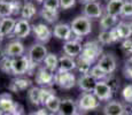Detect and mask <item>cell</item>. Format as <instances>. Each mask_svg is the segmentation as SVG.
I'll return each instance as SVG.
<instances>
[{
	"label": "cell",
	"instance_id": "e575fe53",
	"mask_svg": "<svg viewBox=\"0 0 132 115\" xmlns=\"http://www.w3.org/2000/svg\"><path fill=\"white\" fill-rule=\"evenodd\" d=\"M12 58L5 57L0 61V70L5 74H9V75H13V70H12Z\"/></svg>",
	"mask_w": 132,
	"mask_h": 115
},
{
	"label": "cell",
	"instance_id": "ac0fdd59",
	"mask_svg": "<svg viewBox=\"0 0 132 115\" xmlns=\"http://www.w3.org/2000/svg\"><path fill=\"white\" fill-rule=\"evenodd\" d=\"M78 113L77 101L71 98H65L61 101L59 113L56 115H76Z\"/></svg>",
	"mask_w": 132,
	"mask_h": 115
},
{
	"label": "cell",
	"instance_id": "ee69618b",
	"mask_svg": "<svg viewBox=\"0 0 132 115\" xmlns=\"http://www.w3.org/2000/svg\"><path fill=\"white\" fill-rule=\"evenodd\" d=\"M5 57H6V54H5V48L0 47V61H1Z\"/></svg>",
	"mask_w": 132,
	"mask_h": 115
},
{
	"label": "cell",
	"instance_id": "f35d334b",
	"mask_svg": "<svg viewBox=\"0 0 132 115\" xmlns=\"http://www.w3.org/2000/svg\"><path fill=\"white\" fill-rule=\"evenodd\" d=\"M120 16L123 19H132V2H124Z\"/></svg>",
	"mask_w": 132,
	"mask_h": 115
},
{
	"label": "cell",
	"instance_id": "9c48e42d",
	"mask_svg": "<svg viewBox=\"0 0 132 115\" xmlns=\"http://www.w3.org/2000/svg\"><path fill=\"white\" fill-rule=\"evenodd\" d=\"M96 66L100 67L108 75H111L115 73L117 68V59L113 53H103L96 62Z\"/></svg>",
	"mask_w": 132,
	"mask_h": 115
},
{
	"label": "cell",
	"instance_id": "9a60e30c",
	"mask_svg": "<svg viewBox=\"0 0 132 115\" xmlns=\"http://www.w3.org/2000/svg\"><path fill=\"white\" fill-rule=\"evenodd\" d=\"M53 36L57 39L64 40V42H68L73 38L71 27L68 23H56L53 28Z\"/></svg>",
	"mask_w": 132,
	"mask_h": 115
},
{
	"label": "cell",
	"instance_id": "7c38bea8",
	"mask_svg": "<svg viewBox=\"0 0 132 115\" xmlns=\"http://www.w3.org/2000/svg\"><path fill=\"white\" fill-rule=\"evenodd\" d=\"M105 14L103 8L98 1H91L84 5L83 7V15L86 16L87 19H101L102 15Z\"/></svg>",
	"mask_w": 132,
	"mask_h": 115
},
{
	"label": "cell",
	"instance_id": "4316f807",
	"mask_svg": "<svg viewBox=\"0 0 132 115\" xmlns=\"http://www.w3.org/2000/svg\"><path fill=\"white\" fill-rule=\"evenodd\" d=\"M61 99L59 98L57 96L53 94L51 96L50 98L47 99V101L44 104V107L50 112L51 114H57L59 113V109H60V106H61Z\"/></svg>",
	"mask_w": 132,
	"mask_h": 115
},
{
	"label": "cell",
	"instance_id": "681fc988",
	"mask_svg": "<svg viewBox=\"0 0 132 115\" xmlns=\"http://www.w3.org/2000/svg\"><path fill=\"white\" fill-rule=\"evenodd\" d=\"M76 115H83V114H80V113H77V114H76Z\"/></svg>",
	"mask_w": 132,
	"mask_h": 115
},
{
	"label": "cell",
	"instance_id": "d6a6232c",
	"mask_svg": "<svg viewBox=\"0 0 132 115\" xmlns=\"http://www.w3.org/2000/svg\"><path fill=\"white\" fill-rule=\"evenodd\" d=\"M90 75L92 76L93 78L96 82H100V81H106V78L108 77V74L105 73L100 67H98L96 65H94L92 67V69L90 70Z\"/></svg>",
	"mask_w": 132,
	"mask_h": 115
},
{
	"label": "cell",
	"instance_id": "8fae6325",
	"mask_svg": "<svg viewBox=\"0 0 132 115\" xmlns=\"http://www.w3.org/2000/svg\"><path fill=\"white\" fill-rule=\"evenodd\" d=\"M19 105L13 100L11 94L8 93H2L0 94V114L2 115H8L16 113Z\"/></svg>",
	"mask_w": 132,
	"mask_h": 115
},
{
	"label": "cell",
	"instance_id": "f546056e",
	"mask_svg": "<svg viewBox=\"0 0 132 115\" xmlns=\"http://www.w3.org/2000/svg\"><path fill=\"white\" fill-rule=\"evenodd\" d=\"M28 99L35 106L42 105V88H39V86L30 88L28 90Z\"/></svg>",
	"mask_w": 132,
	"mask_h": 115
},
{
	"label": "cell",
	"instance_id": "cb8c5ba5",
	"mask_svg": "<svg viewBox=\"0 0 132 115\" xmlns=\"http://www.w3.org/2000/svg\"><path fill=\"white\" fill-rule=\"evenodd\" d=\"M124 2H125L124 0H108V2L106 4L105 13L114 15V16H120Z\"/></svg>",
	"mask_w": 132,
	"mask_h": 115
},
{
	"label": "cell",
	"instance_id": "44dd1931",
	"mask_svg": "<svg viewBox=\"0 0 132 115\" xmlns=\"http://www.w3.org/2000/svg\"><path fill=\"white\" fill-rule=\"evenodd\" d=\"M96 82L90 74L86 75H80V77L77 80V85L83 92H93L95 89Z\"/></svg>",
	"mask_w": 132,
	"mask_h": 115
},
{
	"label": "cell",
	"instance_id": "f1b7e54d",
	"mask_svg": "<svg viewBox=\"0 0 132 115\" xmlns=\"http://www.w3.org/2000/svg\"><path fill=\"white\" fill-rule=\"evenodd\" d=\"M43 63H44L43 66L50 71L56 73L57 68H59V58H57V55L55 53H48Z\"/></svg>",
	"mask_w": 132,
	"mask_h": 115
},
{
	"label": "cell",
	"instance_id": "e0dca14e",
	"mask_svg": "<svg viewBox=\"0 0 132 115\" xmlns=\"http://www.w3.org/2000/svg\"><path fill=\"white\" fill-rule=\"evenodd\" d=\"M126 109L118 100H109L103 106V115H124Z\"/></svg>",
	"mask_w": 132,
	"mask_h": 115
},
{
	"label": "cell",
	"instance_id": "7dc6e473",
	"mask_svg": "<svg viewBox=\"0 0 132 115\" xmlns=\"http://www.w3.org/2000/svg\"><path fill=\"white\" fill-rule=\"evenodd\" d=\"M125 2H132V0H124Z\"/></svg>",
	"mask_w": 132,
	"mask_h": 115
},
{
	"label": "cell",
	"instance_id": "484cf974",
	"mask_svg": "<svg viewBox=\"0 0 132 115\" xmlns=\"http://www.w3.org/2000/svg\"><path fill=\"white\" fill-rule=\"evenodd\" d=\"M36 14H37V8L34 2L31 1L23 2V7H22V11H21V19L30 21L31 19H34Z\"/></svg>",
	"mask_w": 132,
	"mask_h": 115
},
{
	"label": "cell",
	"instance_id": "d590c367",
	"mask_svg": "<svg viewBox=\"0 0 132 115\" xmlns=\"http://www.w3.org/2000/svg\"><path fill=\"white\" fill-rule=\"evenodd\" d=\"M106 83H107L108 85L110 86V89L114 92L117 91L118 88H120V78H118L117 76H115L114 74H111V75H108V77L106 78Z\"/></svg>",
	"mask_w": 132,
	"mask_h": 115
},
{
	"label": "cell",
	"instance_id": "74e56055",
	"mask_svg": "<svg viewBox=\"0 0 132 115\" xmlns=\"http://www.w3.org/2000/svg\"><path fill=\"white\" fill-rule=\"evenodd\" d=\"M122 98L125 103L132 105V84H128L122 90Z\"/></svg>",
	"mask_w": 132,
	"mask_h": 115
},
{
	"label": "cell",
	"instance_id": "bcb514c9",
	"mask_svg": "<svg viewBox=\"0 0 132 115\" xmlns=\"http://www.w3.org/2000/svg\"><path fill=\"white\" fill-rule=\"evenodd\" d=\"M36 2H37V4H42V5H43V2H44V0H36Z\"/></svg>",
	"mask_w": 132,
	"mask_h": 115
},
{
	"label": "cell",
	"instance_id": "3957f363",
	"mask_svg": "<svg viewBox=\"0 0 132 115\" xmlns=\"http://www.w3.org/2000/svg\"><path fill=\"white\" fill-rule=\"evenodd\" d=\"M100 100L93 94V92H83L77 99V107L80 112H90L99 108Z\"/></svg>",
	"mask_w": 132,
	"mask_h": 115
},
{
	"label": "cell",
	"instance_id": "83f0119b",
	"mask_svg": "<svg viewBox=\"0 0 132 115\" xmlns=\"http://www.w3.org/2000/svg\"><path fill=\"white\" fill-rule=\"evenodd\" d=\"M116 29L118 31V35L121 37V40L130 39L132 36V27L129 22L121 21L118 22V24L116 25Z\"/></svg>",
	"mask_w": 132,
	"mask_h": 115
},
{
	"label": "cell",
	"instance_id": "603a6c76",
	"mask_svg": "<svg viewBox=\"0 0 132 115\" xmlns=\"http://www.w3.org/2000/svg\"><path fill=\"white\" fill-rule=\"evenodd\" d=\"M117 24H118V16H114V15L107 14V13H105L102 15V17L100 19V22H99V27H100L101 31L111 30Z\"/></svg>",
	"mask_w": 132,
	"mask_h": 115
},
{
	"label": "cell",
	"instance_id": "d4e9b609",
	"mask_svg": "<svg viewBox=\"0 0 132 115\" xmlns=\"http://www.w3.org/2000/svg\"><path fill=\"white\" fill-rule=\"evenodd\" d=\"M15 14L14 0H0V17H13Z\"/></svg>",
	"mask_w": 132,
	"mask_h": 115
},
{
	"label": "cell",
	"instance_id": "1f68e13d",
	"mask_svg": "<svg viewBox=\"0 0 132 115\" xmlns=\"http://www.w3.org/2000/svg\"><path fill=\"white\" fill-rule=\"evenodd\" d=\"M93 65H91L90 62H87L86 60H84L83 58L78 57L76 59V69L80 73V75H86L90 74V70L92 69Z\"/></svg>",
	"mask_w": 132,
	"mask_h": 115
},
{
	"label": "cell",
	"instance_id": "5bb4252c",
	"mask_svg": "<svg viewBox=\"0 0 132 115\" xmlns=\"http://www.w3.org/2000/svg\"><path fill=\"white\" fill-rule=\"evenodd\" d=\"M93 94L100 101H109L113 98L114 91L110 89V86L106 83V81H100L96 83L95 89L93 91Z\"/></svg>",
	"mask_w": 132,
	"mask_h": 115
},
{
	"label": "cell",
	"instance_id": "f907efd6",
	"mask_svg": "<svg viewBox=\"0 0 132 115\" xmlns=\"http://www.w3.org/2000/svg\"><path fill=\"white\" fill-rule=\"evenodd\" d=\"M130 24H131V27H132V20H131V22H130Z\"/></svg>",
	"mask_w": 132,
	"mask_h": 115
},
{
	"label": "cell",
	"instance_id": "7402d4cb",
	"mask_svg": "<svg viewBox=\"0 0 132 115\" xmlns=\"http://www.w3.org/2000/svg\"><path fill=\"white\" fill-rule=\"evenodd\" d=\"M76 69V59L71 57L63 54L59 58V68L57 71H62V73H67V71H72Z\"/></svg>",
	"mask_w": 132,
	"mask_h": 115
},
{
	"label": "cell",
	"instance_id": "ab89813d",
	"mask_svg": "<svg viewBox=\"0 0 132 115\" xmlns=\"http://www.w3.org/2000/svg\"><path fill=\"white\" fill-rule=\"evenodd\" d=\"M43 7L57 11V9L60 8V0H44V2H43Z\"/></svg>",
	"mask_w": 132,
	"mask_h": 115
},
{
	"label": "cell",
	"instance_id": "836d02e7",
	"mask_svg": "<svg viewBox=\"0 0 132 115\" xmlns=\"http://www.w3.org/2000/svg\"><path fill=\"white\" fill-rule=\"evenodd\" d=\"M98 42L101 45H109V44H114L115 43L110 30H103V31H101L98 36Z\"/></svg>",
	"mask_w": 132,
	"mask_h": 115
},
{
	"label": "cell",
	"instance_id": "4dcf8cb0",
	"mask_svg": "<svg viewBox=\"0 0 132 115\" xmlns=\"http://www.w3.org/2000/svg\"><path fill=\"white\" fill-rule=\"evenodd\" d=\"M39 15L42 16L43 20H45L47 23L52 24V23H55L59 19V12L55 11V9H50V8H45L43 7L39 12Z\"/></svg>",
	"mask_w": 132,
	"mask_h": 115
},
{
	"label": "cell",
	"instance_id": "816d5d0a",
	"mask_svg": "<svg viewBox=\"0 0 132 115\" xmlns=\"http://www.w3.org/2000/svg\"><path fill=\"white\" fill-rule=\"evenodd\" d=\"M0 21H1V19H0Z\"/></svg>",
	"mask_w": 132,
	"mask_h": 115
},
{
	"label": "cell",
	"instance_id": "277c9868",
	"mask_svg": "<svg viewBox=\"0 0 132 115\" xmlns=\"http://www.w3.org/2000/svg\"><path fill=\"white\" fill-rule=\"evenodd\" d=\"M35 82L39 88H51L55 84V74L46 69L44 66L38 67L35 73Z\"/></svg>",
	"mask_w": 132,
	"mask_h": 115
},
{
	"label": "cell",
	"instance_id": "8d00e7d4",
	"mask_svg": "<svg viewBox=\"0 0 132 115\" xmlns=\"http://www.w3.org/2000/svg\"><path fill=\"white\" fill-rule=\"evenodd\" d=\"M121 51L123 52L124 55L126 57H131L132 55V39H125V40H122L121 43Z\"/></svg>",
	"mask_w": 132,
	"mask_h": 115
},
{
	"label": "cell",
	"instance_id": "5b68a950",
	"mask_svg": "<svg viewBox=\"0 0 132 115\" xmlns=\"http://www.w3.org/2000/svg\"><path fill=\"white\" fill-rule=\"evenodd\" d=\"M55 85H57L63 90H70L77 85V78L75 74H72V71H67V73L56 71L55 73Z\"/></svg>",
	"mask_w": 132,
	"mask_h": 115
},
{
	"label": "cell",
	"instance_id": "f5cc1de1",
	"mask_svg": "<svg viewBox=\"0 0 132 115\" xmlns=\"http://www.w3.org/2000/svg\"><path fill=\"white\" fill-rule=\"evenodd\" d=\"M25 1H28V0H25Z\"/></svg>",
	"mask_w": 132,
	"mask_h": 115
},
{
	"label": "cell",
	"instance_id": "8992f818",
	"mask_svg": "<svg viewBox=\"0 0 132 115\" xmlns=\"http://www.w3.org/2000/svg\"><path fill=\"white\" fill-rule=\"evenodd\" d=\"M30 68H31V62H30L28 55H21V57L13 59L12 70H13V75L16 76V77L29 74Z\"/></svg>",
	"mask_w": 132,
	"mask_h": 115
},
{
	"label": "cell",
	"instance_id": "60d3db41",
	"mask_svg": "<svg viewBox=\"0 0 132 115\" xmlns=\"http://www.w3.org/2000/svg\"><path fill=\"white\" fill-rule=\"evenodd\" d=\"M76 5V0H60V8L63 11L72 8Z\"/></svg>",
	"mask_w": 132,
	"mask_h": 115
},
{
	"label": "cell",
	"instance_id": "d6986e66",
	"mask_svg": "<svg viewBox=\"0 0 132 115\" xmlns=\"http://www.w3.org/2000/svg\"><path fill=\"white\" fill-rule=\"evenodd\" d=\"M16 21L14 17H5L0 21V40H2L7 36H12L14 31Z\"/></svg>",
	"mask_w": 132,
	"mask_h": 115
},
{
	"label": "cell",
	"instance_id": "ba28073f",
	"mask_svg": "<svg viewBox=\"0 0 132 115\" xmlns=\"http://www.w3.org/2000/svg\"><path fill=\"white\" fill-rule=\"evenodd\" d=\"M32 34L38 43L40 44H46L51 40L53 36V30L45 23H37L32 25Z\"/></svg>",
	"mask_w": 132,
	"mask_h": 115
},
{
	"label": "cell",
	"instance_id": "4fadbf2b",
	"mask_svg": "<svg viewBox=\"0 0 132 115\" xmlns=\"http://www.w3.org/2000/svg\"><path fill=\"white\" fill-rule=\"evenodd\" d=\"M31 31H32V25L30 24V22L24 19H19L16 21V24H15L12 36L14 38H16V39H23V38H27L31 34Z\"/></svg>",
	"mask_w": 132,
	"mask_h": 115
},
{
	"label": "cell",
	"instance_id": "30bf717a",
	"mask_svg": "<svg viewBox=\"0 0 132 115\" xmlns=\"http://www.w3.org/2000/svg\"><path fill=\"white\" fill-rule=\"evenodd\" d=\"M82 39L83 38H77L73 37L72 39L68 40L63 44V53L68 57H71L73 59H77L82 54L83 52V45H82Z\"/></svg>",
	"mask_w": 132,
	"mask_h": 115
},
{
	"label": "cell",
	"instance_id": "f6af8a7d",
	"mask_svg": "<svg viewBox=\"0 0 132 115\" xmlns=\"http://www.w3.org/2000/svg\"><path fill=\"white\" fill-rule=\"evenodd\" d=\"M80 2H84V5L85 4H87V2H91V1H96V0H79Z\"/></svg>",
	"mask_w": 132,
	"mask_h": 115
},
{
	"label": "cell",
	"instance_id": "7a4b0ae2",
	"mask_svg": "<svg viewBox=\"0 0 132 115\" xmlns=\"http://www.w3.org/2000/svg\"><path fill=\"white\" fill-rule=\"evenodd\" d=\"M72 34L77 38H83L92 32V22L84 15H78L70 22Z\"/></svg>",
	"mask_w": 132,
	"mask_h": 115
},
{
	"label": "cell",
	"instance_id": "7bdbcfd3",
	"mask_svg": "<svg viewBox=\"0 0 132 115\" xmlns=\"http://www.w3.org/2000/svg\"><path fill=\"white\" fill-rule=\"evenodd\" d=\"M124 68H126V69H132V55L126 59V61H125V66H124Z\"/></svg>",
	"mask_w": 132,
	"mask_h": 115
},
{
	"label": "cell",
	"instance_id": "b9f144b4",
	"mask_svg": "<svg viewBox=\"0 0 132 115\" xmlns=\"http://www.w3.org/2000/svg\"><path fill=\"white\" fill-rule=\"evenodd\" d=\"M123 74H124V76H125L128 80L132 81V69H126V68H124V69H123Z\"/></svg>",
	"mask_w": 132,
	"mask_h": 115
},
{
	"label": "cell",
	"instance_id": "52a82bcc",
	"mask_svg": "<svg viewBox=\"0 0 132 115\" xmlns=\"http://www.w3.org/2000/svg\"><path fill=\"white\" fill-rule=\"evenodd\" d=\"M47 54H48V51L46 46L44 44H40V43H36V44L31 45L30 48L28 50V58H29L30 62L35 63V65L44 62Z\"/></svg>",
	"mask_w": 132,
	"mask_h": 115
},
{
	"label": "cell",
	"instance_id": "6da1fadb",
	"mask_svg": "<svg viewBox=\"0 0 132 115\" xmlns=\"http://www.w3.org/2000/svg\"><path fill=\"white\" fill-rule=\"evenodd\" d=\"M102 54V45L98 40H88L83 45V52L79 57L90 62L91 65H94L95 62H98Z\"/></svg>",
	"mask_w": 132,
	"mask_h": 115
},
{
	"label": "cell",
	"instance_id": "db71d44e",
	"mask_svg": "<svg viewBox=\"0 0 132 115\" xmlns=\"http://www.w3.org/2000/svg\"><path fill=\"white\" fill-rule=\"evenodd\" d=\"M0 42H1V40H0Z\"/></svg>",
	"mask_w": 132,
	"mask_h": 115
},
{
	"label": "cell",
	"instance_id": "c3c4849f",
	"mask_svg": "<svg viewBox=\"0 0 132 115\" xmlns=\"http://www.w3.org/2000/svg\"><path fill=\"white\" fill-rule=\"evenodd\" d=\"M124 115H132V114H130V113H128V112H126V113L124 114Z\"/></svg>",
	"mask_w": 132,
	"mask_h": 115
},
{
	"label": "cell",
	"instance_id": "2e32d148",
	"mask_svg": "<svg viewBox=\"0 0 132 115\" xmlns=\"http://www.w3.org/2000/svg\"><path fill=\"white\" fill-rule=\"evenodd\" d=\"M24 53H25V47H24L23 43L20 42L19 39L9 42L6 45V47H5V54H6V57L12 58V59L24 55Z\"/></svg>",
	"mask_w": 132,
	"mask_h": 115
},
{
	"label": "cell",
	"instance_id": "ffe728a7",
	"mask_svg": "<svg viewBox=\"0 0 132 115\" xmlns=\"http://www.w3.org/2000/svg\"><path fill=\"white\" fill-rule=\"evenodd\" d=\"M32 82L30 78L23 77V76H19V77L14 78L11 82V85H9V90L13 92H22L25 91L28 89L32 88Z\"/></svg>",
	"mask_w": 132,
	"mask_h": 115
}]
</instances>
